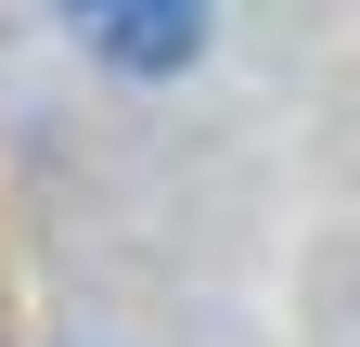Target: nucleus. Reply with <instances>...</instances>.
I'll return each mask as SVG.
<instances>
[{"label": "nucleus", "instance_id": "f257e3e1", "mask_svg": "<svg viewBox=\"0 0 360 347\" xmlns=\"http://www.w3.org/2000/svg\"><path fill=\"white\" fill-rule=\"evenodd\" d=\"M65 13L90 26V52H103V65H129V77L193 65V39H206V0H65Z\"/></svg>", "mask_w": 360, "mask_h": 347}]
</instances>
